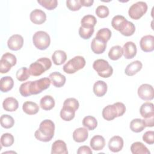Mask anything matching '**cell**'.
<instances>
[{
    "label": "cell",
    "mask_w": 154,
    "mask_h": 154,
    "mask_svg": "<svg viewBox=\"0 0 154 154\" xmlns=\"http://www.w3.org/2000/svg\"><path fill=\"white\" fill-rule=\"evenodd\" d=\"M51 82V81L49 78H42L34 81H28L20 85L19 92L23 97L37 94L49 88Z\"/></svg>",
    "instance_id": "1"
},
{
    "label": "cell",
    "mask_w": 154,
    "mask_h": 154,
    "mask_svg": "<svg viewBox=\"0 0 154 154\" xmlns=\"http://www.w3.org/2000/svg\"><path fill=\"white\" fill-rule=\"evenodd\" d=\"M55 124L49 119L42 121L39 126V128L34 133L35 138L40 141L48 142L51 141L54 135Z\"/></svg>",
    "instance_id": "2"
},
{
    "label": "cell",
    "mask_w": 154,
    "mask_h": 154,
    "mask_svg": "<svg viewBox=\"0 0 154 154\" xmlns=\"http://www.w3.org/2000/svg\"><path fill=\"white\" fill-rule=\"evenodd\" d=\"M126 111V106L122 102H116L112 105L106 106L102 110V117L107 120L111 121L115 118L120 117Z\"/></svg>",
    "instance_id": "3"
},
{
    "label": "cell",
    "mask_w": 154,
    "mask_h": 154,
    "mask_svg": "<svg viewBox=\"0 0 154 154\" xmlns=\"http://www.w3.org/2000/svg\"><path fill=\"white\" fill-rule=\"evenodd\" d=\"M51 66L52 62L49 58L46 57L40 58L30 64L28 69L29 73L32 76H38L49 70Z\"/></svg>",
    "instance_id": "4"
},
{
    "label": "cell",
    "mask_w": 154,
    "mask_h": 154,
    "mask_svg": "<svg viewBox=\"0 0 154 154\" xmlns=\"http://www.w3.org/2000/svg\"><path fill=\"white\" fill-rule=\"evenodd\" d=\"M85 65V60L83 57L75 56L64 65L63 69L66 73L72 74L83 69Z\"/></svg>",
    "instance_id": "5"
},
{
    "label": "cell",
    "mask_w": 154,
    "mask_h": 154,
    "mask_svg": "<svg viewBox=\"0 0 154 154\" xmlns=\"http://www.w3.org/2000/svg\"><path fill=\"white\" fill-rule=\"evenodd\" d=\"M32 42L35 47L38 49L45 50L50 45L51 38L46 32L38 31L34 34Z\"/></svg>",
    "instance_id": "6"
},
{
    "label": "cell",
    "mask_w": 154,
    "mask_h": 154,
    "mask_svg": "<svg viewBox=\"0 0 154 154\" xmlns=\"http://www.w3.org/2000/svg\"><path fill=\"white\" fill-rule=\"evenodd\" d=\"M93 67L96 71L98 75L102 78H109L113 73L112 67L108 62L103 59H98L94 61Z\"/></svg>",
    "instance_id": "7"
},
{
    "label": "cell",
    "mask_w": 154,
    "mask_h": 154,
    "mask_svg": "<svg viewBox=\"0 0 154 154\" xmlns=\"http://www.w3.org/2000/svg\"><path fill=\"white\" fill-rule=\"evenodd\" d=\"M147 5L145 2L138 1L133 4L128 10L129 17L134 20L140 19L147 11Z\"/></svg>",
    "instance_id": "8"
},
{
    "label": "cell",
    "mask_w": 154,
    "mask_h": 154,
    "mask_svg": "<svg viewBox=\"0 0 154 154\" xmlns=\"http://www.w3.org/2000/svg\"><path fill=\"white\" fill-rule=\"evenodd\" d=\"M138 95L140 98L144 100H151L154 97L153 87L148 84H143L138 88Z\"/></svg>",
    "instance_id": "9"
},
{
    "label": "cell",
    "mask_w": 154,
    "mask_h": 154,
    "mask_svg": "<svg viewBox=\"0 0 154 154\" xmlns=\"http://www.w3.org/2000/svg\"><path fill=\"white\" fill-rule=\"evenodd\" d=\"M23 45V38L19 34H14L11 35L7 41L8 48L12 51H18L20 49Z\"/></svg>",
    "instance_id": "10"
},
{
    "label": "cell",
    "mask_w": 154,
    "mask_h": 154,
    "mask_svg": "<svg viewBox=\"0 0 154 154\" xmlns=\"http://www.w3.org/2000/svg\"><path fill=\"white\" fill-rule=\"evenodd\" d=\"M140 48L145 52H152L154 50V37L152 35L143 36L140 42Z\"/></svg>",
    "instance_id": "11"
},
{
    "label": "cell",
    "mask_w": 154,
    "mask_h": 154,
    "mask_svg": "<svg viewBox=\"0 0 154 154\" xmlns=\"http://www.w3.org/2000/svg\"><path fill=\"white\" fill-rule=\"evenodd\" d=\"M31 21L36 25H41L46 20V13L40 9H35L30 13Z\"/></svg>",
    "instance_id": "12"
},
{
    "label": "cell",
    "mask_w": 154,
    "mask_h": 154,
    "mask_svg": "<svg viewBox=\"0 0 154 154\" xmlns=\"http://www.w3.org/2000/svg\"><path fill=\"white\" fill-rule=\"evenodd\" d=\"M123 143V140L121 137L113 136L108 142V148L112 152H118L122 149Z\"/></svg>",
    "instance_id": "13"
},
{
    "label": "cell",
    "mask_w": 154,
    "mask_h": 154,
    "mask_svg": "<svg viewBox=\"0 0 154 154\" xmlns=\"http://www.w3.org/2000/svg\"><path fill=\"white\" fill-rule=\"evenodd\" d=\"M123 55L126 59L133 58L137 54L136 45L132 42H126L122 48Z\"/></svg>",
    "instance_id": "14"
},
{
    "label": "cell",
    "mask_w": 154,
    "mask_h": 154,
    "mask_svg": "<svg viewBox=\"0 0 154 154\" xmlns=\"http://www.w3.org/2000/svg\"><path fill=\"white\" fill-rule=\"evenodd\" d=\"M49 78L50 79L52 84L58 88L63 87L65 84L66 81L65 76L58 72L51 73L49 76Z\"/></svg>",
    "instance_id": "15"
},
{
    "label": "cell",
    "mask_w": 154,
    "mask_h": 154,
    "mask_svg": "<svg viewBox=\"0 0 154 154\" xmlns=\"http://www.w3.org/2000/svg\"><path fill=\"white\" fill-rule=\"evenodd\" d=\"M140 112L144 119H149L154 117L153 104L149 102L143 103L140 108Z\"/></svg>",
    "instance_id": "16"
},
{
    "label": "cell",
    "mask_w": 154,
    "mask_h": 154,
    "mask_svg": "<svg viewBox=\"0 0 154 154\" xmlns=\"http://www.w3.org/2000/svg\"><path fill=\"white\" fill-rule=\"evenodd\" d=\"M52 154H67L68 150L66 144L63 140H58L54 141L51 148Z\"/></svg>",
    "instance_id": "17"
},
{
    "label": "cell",
    "mask_w": 154,
    "mask_h": 154,
    "mask_svg": "<svg viewBox=\"0 0 154 154\" xmlns=\"http://www.w3.org/2000/svg\"><path fill=\"white\" fill-rule=\"evenodd\" d=\"M88 137V130L85 128H77L73 132V139L77 143L84 142Z\"/></svg>",
    "instance_id": "18"
},
{
    "label": "cell",
    "mask_w": 154,
    "mask_h": 154,
    "mask_svg": "<svg viewBox=\"0 0 154 154\" xmlns=\"http://www.w3.org/2000/svg\"><path fill=\"white\" fill-rule=\"evenodd\" d=\"M106 43L94 37L91 43V48L92 51L96 54H102L106 49Z\"/></svg>",
    "instance_id": "19"
},
{
    "label": "cell",
    "mask_w": 154,
    "mask_h": 154,
    "mask_svg": "<svg viewBox=\"0 0 154 154\" xmlns=\"http://www.w3.org/2000/svg\"><path fill=\"white\" fill-rule=\"evenodd\" d=\"M90 144L91 149L94 150H101L105 146V140L102 136L96 135L92 137Z\"/></svg>",
    "instance_id": "20"
},
{
    "label": "cell",
    "mask_w": 154,
    "mask_h": 154,
    "mask_svg": "<svg viewBox=\"0 0 154 154\" xmlns=\"http://www.w3.org/2000/svg\"><path fill=\"white\" fill-rule=\"evenodd\" d=\"M142 66L143 64L140 61H134L126 66L125 70V73L126 75L132 76L137 73L142 69Z\"/></svg>",
    "instance_id": "21"
},
{
    "label": "cell",
    "mask_w": 154,
    "mask_h": 154,
    "mask_svg": "<svg viewBox=\"0 0 154 154\" xmlns=\"http://www.w3.org/2000/svg\"><path fill=\"white\" fill-rule=\"evenodd\" d=\"M93 90L96 96L102 97L107 91V84L103 81H97L93 85Z\"/></svg>",
    "instance_id": "22"
},
{
    "label": "cell",
    "mask_w": 154,
    "mask_h": 154,
    "mask_svg": "<svg viewBox=\"0 0 154 154\" xmlns=\"http://www.w3.org/2000/svg\"><path fill=\"white\" fill-rule=\"evenodd\" d=\"M3 108L7 111H16L19 106V103L16 99L8 97L4 99L2 103Z\"/></svg>",
    "instance_id": "23"
},
{
    "label": "cell",
    "mask_w": 154,
    "mask_h": 154,
    "mask_svg": "<svg viewBox=\"0 0 154 154\" xmlns=\"http://www.w3.org/2000/svg\"><path fill=\"white\" fill-rule=\"evenodd\" d=\"M14 85V81L10 76L2 77L0 79V89L3 93H6L11 90Z\"/></svg>",
    "instance_id": "24"
},
{
    "label": "cell",
    "mask_w": 154,
    "mask_h": 154,
    "mask_svg": "<svg viewBox=\"0 0 154 154\" xmlns=\"http://www.w3.org/2000/svg\"><path fill=\"white\" fill-rule=\"evenodd\" d=\"M22 109L24 112L28 115H34L39 111V106L34 102L26 101L22 105Z\"/></svg>",
    "instance_id": "25"
},
{
    "label": "cell",
    "mask_w": 154,
    "mask_h": 154,
    "mask_svg": "<svg viewBox=\"0 0 154 154\" xmlns=\"http://www.w3.org/2000/svg\"><path fill=\"white\" fill-rule=\"evenodd\" d=\"M54 99L49 95L43 96L40 101V106L42 109L46 111L52 109L55 106Z\"/></svg>",
    "instance_id": "26"
},
{
    "label": "cell",
    "mask_w": 154,
    "mask_h": 154,
    "mask_svg": "<svg viewBox=\"0 0 154 154\" xmlns=\"http://www.w3.org/2000/svg\"><path fill=\"white\" fill-rule=\"evenodd\" d=\"M131 151L133 154H150V152L141 142L137 141L132 144Z\"/></svg>",
    "instance_id": "27"
},
{
    "label": "cell",
    "mask_w": 154,
    "mask_h": 154,
    "mask_svg": "<svg viewBox=\"0 0 154 154\" xmlns=\"http://www.w3.org/2000/svg\"><path fill=\"white\" fill-rule=\"evenodd\" d=\"M66 53L62 50L55 51L52 55V60L53 63L57 66L63 64L66 61Z\"/></svg>",
    "instance_id": "28"
},
{
    "label": "cell",
    "mask_w": 154,
    "mask_h": 154,
    "mask_svg": "<svg viewBox=\"0 0 154 154\" xmlns=\"http://www.w3.org/2000/svg\"><path fill=\"white\" fill-rule=\"evenodd\" d=\"M146 128L143 119H134L130 123L131 130L135 133H138L144 130Z\"/></svg>",
    "instance_id": "29"
},
{
    "label": "cell",
    "mask_w": 154,
    "mask_h": 154,
    "mask_svg": "<svg viewBox=\"0 0 154 154\" xmlns=\"http://www.w3.org/2000/svg\"><path fill=\"white\" fill-rule=\"evenodd\" d=\"M75 111L72 108L63 106L60 111V117L64 121H71L75 117Z\"/></svg>",
    "instance_id": "30"
},
{
    "label": "cell",
    "mask_w": 154,
    "mask_h": 154,
    "mask_svg": "<svg viewBox=\"0 0 154 154\" xmlns=\"http://www.w3.org/2000/svg\"><path fill=\"white\" fill-rule=\"evenodd\" d=\"M135 31V26L131 22L126 20L120 30V32L125 36H131Z\"/></svg>",
    "instance_id": "31"
},
{
    "label": "cell",
    "mask_w": 154,
    "mask_h": 154,
    "mask_svg": "<svg viewBox=\"0 0 154 154\" xmlns=\"http://www.w3.org/2000/svg\"><path fill=\"white\" fill-rule=\"evenodd\" d=\"M96 23L97 19L94 16L87 14L82 18L81 20V26L84 28H94Z\"/></svg>",
    "instance_id": "32"
},
{
    "label": "cell",
    "mask_w": 154,
    "mask_h": 154,
    "mask_svg": "<svg viewBox=\"0 0 154 154\" xmlns=\"http://www.w3.org/2000/svg\"><path fill=\"white\" fill-rule=\"evenodd\" d=\"M108 57L112 60H117L123 55L122 48L120 46L116 45L112 46L108 52Z\"/></svg>",
    "instance_id": "33"
},
{
    "label": "cell",
    "mask_w": 154,
    "mask_h": 154,
    "mask_svg": "<svg viewBox=\"0 0 154 154\" xmlns=\"http://www.w3.org/2000/svg\"><path fill=\"white\" fill-rule=\"evenodd\" d=\"M82 125L90 131L94 130L97 126V121L94 117L85 116L82 120Z\"/></svg>",
    "instance_id": "34"
},
{
    "label": "cell",
    "mask_w": 154,
    "mask_h": 154,
    "mask_svg": "<svg viewBox=\"0 0 154 154\" xmlns=\"http://www.w3.org/2000/svg\"><path fill=\"white\" fill-rule=\"evenodd\" d=\"M111 31L109 29L107 28H103L102 29H100L96 33V35L95 37H96L98 39H100V40L107 43L108 40L111 38Z\"/></svg>",
    "instance_id": "35"
},
{
    "label": "cell",
    "mask_w": 154,
    "mask_h": 154,
    "mask_svg": "<svg viewBox=\"0 0 154 154\" xmlns=\"http://www.w3.org/2000/svg\"><path fill=\"white\" fill-rule=\"evenodd\" d=\"M0 122L1 126L5 129L12 128L14 124V120L13 118L8 114L2 115L0 118Z\"/></svg>",
    "instance_id": "36"
},
{
    "label": "cell",
    "mask_w": 154,
    "mask_h": 154,
    "mask_svg": "<svg viewBox=\"0 0 154 154\" xmlns=\"http://www.w3.org/2000/svg\"><path fill=\"white\" fill-rule=\"evenodd\" d=\"M126 20L127 19L124 16L121 15H116L112 19L111 25L115 29L120 31L124 23Z\"/></svg>",
    "instance_id": "37"
},
{
    "label": "cell",
    "mask_w": 154,
    "mask_h": 154,
    "mask_svg": "<svg viewBox=\"0 0 154 154\" xmlns=\"http://www.w3.org/2000/svg\"><path fill=\"white\" fill-rule=\"evenodd\" d=\"M29 70L25 67H23L18 69L16 73V78L19 81H25L27 80L29 78Z\"/></svg>",
    "instance_id": "38"
},
{
    "label": "cell",
    "mask_w": 154,
    "mask_h": 154,
    "mask_svg": "<svg viewBox=\"0 0 154 154\" xmlns=\"http://www.w3.org/2000/svg\"><path fill=\"white\" fill-rule=\"evenodd\" d=\"M14 143V137L10 133H5L1 137V144L4 147H10Z\"/></svg>",
    "instance_id": "39"
},
{
    "label": "cell",
    "mask_w": 154,
    "mask_h": 154,
    "mask_svg": "<svg viewBox=\"0 0 154 154\" xmlns=\"http://www.w3.org/2000/svg\"><path fill=\"white\" fill-rule=\"evenodd\" d=\"M94 28H84L80 26L79 28V36L85 40L89 39L94 32Z\"/></svg>",
    "instance_id": "40"
},
{
    "label": "cell",
    "mask_w": 154,
    "mask_h": 154,
    "mask_svg": "<svg viewBox=\"0 0 154 154\" xmlns=\"http://www.w3.org/2000/svg\"><path fill=\"white\" fill-rule=\"evenodd\" d=\"M37 2L49 10H54L58 5V1L57 0H38Z\"/></svg>",
    "instance_id": "41"
},
{
    "label": "cell",
    "mask_w": 154,
    "mask_h": 154,
    "mask_svg": "<svg viewBox=\"0 0 154 154\" xmlns=\"http://www.w3.org/2000/svg\"><path fill=\"white\" fill-rule=\"evenodd\" d=\"M96 15L100 18H105L106 17L109 13L108 8L105 5H99L95 11Z\"/></svg>",
    "instance_id": "42"
},
{
    "label": "cell",
    "mask_w": 154,
    "mask_h": 154,
    "mask_svg": "<svg viewBox=\"0 0 154 154\" xmlns=\"http://www.w3.org/2000/svg\"><path fill=\"white\" fill-rule=\"evenodd\" d=\"M63 106L69 107L70 108H72L75 111H76L79 108V104L77 99H76L75 98L70 97L67 98L64 100L63 103Z\"/></svg>",
    "instance_id": "43"
},
{
    "label": "cell",
    "mask_w": 154,
    "mask_h": 154,
    "mask_svg": "<svg viewBox=\"0 0 154 154\" xmlns=\"http://www.w3.org/2000/svg\"><path fill=\"white\" fill-rule=\"evenodd\" d=\"M66 6L71 11H78L82 7L80 0H68L66 1Z\"/></svg>",
    "instance_id": "44"
},
{
    "label": "cell",
    "mask_w": 154,
    "mask_h": 154,
    "mask_svg": "<svg viewBox=\"0 0 154 154\" xmlns=\"http://www.w3.org/2000/svg\"><path fill=\"white\" fill-rule=\"evenodd\" d=\"M11 64L7 60L1 58L0 60V72L1 73H6L10 71L11 68Z\"/></svg>",
    "instance_id": "45"
},
{
    "label": "cell",
    "mask_w": 154,
    "mask_h": 154,
    "mask_svg": "<svg viewBox=\"0 0 154 154\" xmlns=\"http://www.w3.org/2000/svg\"><path fill=\"white\" fill-rule=\"evenodd\" d=\"M143 140L148 144H153L154 143V132L153 131H148L143 135Z\"/></svg>",
    "instance_id": "46"
},
{
    "label": "cell",
    "mask_w": 154,
    "mask_h": 154,
    "mask_svg": "<svg viewBox=\"0 0 154 154\" xmlns=\"http://www.w3.org/2000/svg\"><path fill=\"white\" fill-rule=\"evenodd\" d=\"M1 58L5 59L8 61L11 64L12 66H14V65H16L17 62V59L16 56L10 52H6L4 54H3Z\"/></svg>",
    "instance_id": "47"
},
{
    "label": "cell",
    "mask_w": 154,
    "mask_h": 154,
    "mask_svg": "<svg viewBox=\"0 0 154 154\" xmlns=\"http://www.w3.org/2000/svg\"><path fill=\"white\" fill-rule=\"evenodd\" d=\"M78 154H92L91 149L87 146H82L79 147L77 150Z\"/></svg>",
    "instance_id": "48"
},
{
    "label": "cell",
    "mask_w": 154,
    "mask_h": 154,
    "mask_svg": "<svg viewBox=\"0 0 154 154\" xmlns=\"http://www.w3.org/2000/svg\"><path fill=\"white\" fill-rule=\"evenodd\" d=\"M143 120H144L146 127H153V126L154 117H150L149 119H144Z\"/></svg>",
    "instance_id": "49"
},
{
    "label": "cell",
    "mask_w": 154,
    "mask_h": 154,
    "mask_svg": "<svg viewBox=\"0 0 154 154\" xmlns=\"http://www.w3.org/2000/svg\"><path fill=\"white\" fill-rule=\"evenodd\" d=\"M80 2L82 6L84 7H90L93 5V0H80Z\"/></svg>",
    "instance_id": "50"
}]
</instances>
